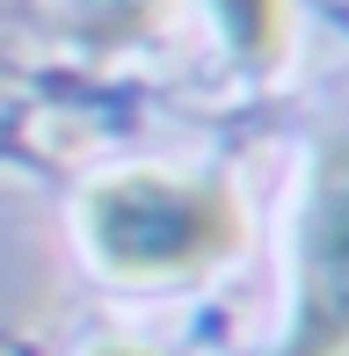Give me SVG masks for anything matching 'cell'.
Masks as SVG:
<instances>
[{
  "label": "cell",
  "instance_id": "5b68a950",
  "mask_svg": "<svg viewBox=\"0 0 349 356\" xmlns=\"http://www.w3.org/2000/svg\"><path fill=\"white\" fill-rule=\"evenodd\" d=\"M88 356H153V349H138V342H95Z\"/></svg>",
  "mask_w": 349,
  "mask_h": 356
},
{
  "label": "cell",
  "instance_id": "6da1fadb",
  "mask_svg": "<svg viewBox=\"0 0 349 356\" xmlns=\"http://www.w3.org/2000/svg\"><path fill=\"white\" fill-rule=\"evenodd\" d=\"M247 218L218 175L124 168L81 197V240L117 284H189L241 248Z\"/></svg>",
  "mask_w": 349,
  "mask_h": 356
},
{
  "label": "cell",
  "instance_id": "277c9868",
  "mask_svg": "<svg viewBox=\"0 0 349 356\" xmlns=\"http://www.w3.org/2000/svg\"><path fill=\"white\" fill-rule=\"evenodd\" d=\"M174 8V0H66V15H73V29H81L88 44H131V37H146L153 22Z\"/></svg>",
  "mask_w": 349,
  "mask_h": 356
},
{
  "label": "cell",
  "instance_id": "3957f363",
  "mask_svg": "<svg viewBox=\"0 0 349 356\" xmlns=\"http://www.w3.org/2000/svg\"><path fill=\"white\" fill-rule=\"evenodd\" d=\"M211 22L241 66H277L291 51V0H211Z\"/></svg>",
  "mask_w": 349,
  "mask_h": 356
},
{
  "label": "cell",
  "instance_id": "7a4b0ae2",
  "mask_svg": "<svg viewBox=\"0 0 349 356\" xmlns=\"http://www.w3.org/2000/svg\"><path fill=\"white\" fill-rule=\"evenodd\" d=\"M284 356H349V131L327 138L306 175Z\"/></svg>",
  "mask_w": 349,
  "mask_h": 356
}]
</instances>
